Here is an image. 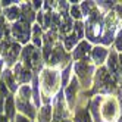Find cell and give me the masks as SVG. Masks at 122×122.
I'll return each mask as SVG.
<instances>
[{
    "label": "cell",
    "mask_w": 122,
    "mask_h": 122,
    "mask_svg": "<svg viewBox=\"0 0 122 122\" xmlns=\"http://www.w3.org/2000/svg\"><path fill=\"white\" fill-rule=\"evenodd\" d=\"M9 94H10V91L7 90V87L5 85V82L0 80V115L5 113V103H6V99H7Z\"/></svg>",
    "instance_id": "obj_25"
},
{
    "label": "cell",
    "mask_w": 122,
    "mask_h": 122,
    "mask_svg": "<svg viewBox=\"0 0 122 122\" xmlns=\"http://www.w3.org/2000/svg\"><path fill=\"white\" fill-rule=\"evenodd\" d=\"M84 27H85V38H88L87 41H90L91 44L102 41L103 36V27H104V18L102 15V10H99L97 7L91 12V15L84 21Z\"/></svg>",
    "instance_id": "obj_4"
},
{
    "label": "cell",
    "mask_w": 122,
    "mask_h": 122,
    "mask_svg": "<svg viewBox=\"0 0 122 122\" xmlns=\"http://www.w3.org/2000/svg\"><path fill=\"white\" fill-rule=\"evenodd\" d=\"M2 15H3L5 21L10 22V24L18 22V21L21 19V16H22L21 2H19V3H16V5H12V6H9V7H5V9L2 10Z\"/></svg>",
    "instance_id": "obj_17"
},
{
    "label": "cell",
    "mask_w": 122,
    "mask_h": 122,
    "mask_svg": "<svg viewBox=\"0 0 122 122\" xmlns=\"http://www.w3.org/2000/svg\"><path fill=\"white\" fill-rule=\"evenodd\" d=\"M60 41H62V44H63L65 50H66V51H69V53H72V50L76 47V44H78V43H80L81 40L78 38V36L72 31L71 34H68V36H66V37H63Z\"/></svg>",
    "instance_id": "obj_22"
},
{
    "label": "cell",
    "mask_w": 122,
    "mask_h": 122,
    "mask_svg": "<svg viewBox=\"0 0 122 122\" xmlns=\"http://www.w3.org/2000/svg\"><path fill=\"white\" fill-rule=\"evenodd\" d=\"M60 122H72V119L69 118V119H63V121H60Z\"/></svg>",
    "instance_id": "obj_33"
},
{
    "label": "cell",
    "mask_w": 122,
    "mask_h": 122,
    "mask_svg": "<svg viewBox=\"0 0 122 122\" xmlns=\"http://www.w3.org/2000/svg\"><path fill=\"white\" fill-rule=\"evenodd\" d=\"M80 91H81V85L78 82V80L75 78V75L72 76L71 82L68 84L66 88H63V94H65V100H66V104H68V109L69 112L72 113V110L75 109V104L80 99Z\"/></svg>",
    "instance_id": "obj_10"
},
{
    "label": "cell",
    "mask_w": 122,
    "mask_h": 122,
    "mask_svg": "<svg viewBox=\"0 0 122 122\" xmlns=\"http://www.w3.org/2000/svg\"><path fill=\"white\" fill-rule=\"evenodd\" d=\"M13 122H34V121H31L30 118H27V116L21 115V113H16V116H15Z\"/></svg>",
    "instance_id": "obj_29"
},
{
    "label": "cell",
    "mask_w": 122,
    "mask_h": 122,
    "mask_svg": "<svg viewBox=\"0 0 122 122\" xmlns=\"http://www.w3.org/2000/svg\"><path fill=\"white\" fill-rule=\"evenodd\" d=\"M36 122H53V106L51 104H43L37 112Z\"/></svg>",
    "instance_id": "obj_20"
},
{
    "label": "cell",
    "mask_w": 122,
    "mask_h": 122,
    "mask_svg": "<svg viewBox=\"0 0 122 122\" xmlns=\"http://www.w3.org/2000/svg\"><path fill=\"white\" fill-rule=\"evenodd\" d=\"M12 71H13V75L16 78V82H18L19 85H24V84H31L32 81V78H34V74L30 71V69H27L21 62H18L13 68H12Z\"/></svg>",
    "instance_id": "obj_14"
},
{
    "label": "cell",
    "mask_w": 122,
    "mask_h": 122,
    "mask_svg": "<svg viewBox=\"0 0 122 122\" xmlns=\"http://www.w3.org/2000/svg\"><path fill=\"white\" fill-rule=\"evenodd\" d=\"M0 122H10L9 119H7L5 115H0Z\"/></svg>",
    "instance_id": "obj_32"
},
{
    "label": "cell",
    "mask_w": 122,
    "mask_h": 122,
    "mask_svg": "<svg viewBox=\"0 0 122 122\" xmlns=\"http://www.w3.org/2000/svg\"><path fill=\"white\" fill-rule=\"evenodd\" d=\"M113 44H115V50L119 51V55H122V28L118 31L116 37H115V41H113Z\"/></svg>",
    "instance_id": "obj_27"
},
{
    "label": "cell",
    "mask_w": 122,
    "mask_h": 122,
    "mask_svg": "<svg viewBox=\"0 0 122 122\" xmlns=\"http://www.w3.org/2000/svg\"><path fill=\"white\" fill-rule=\"evenodd\" d=\"M93 85H94V91L99 93L100 96H102V93H110L116 87L115 78L109 74L106 66H100V68L96 69Z\"/></svg>",
    "instance_id": "obj_7"
},
{
    "label": "cell",
    "mask_w": 122,
    "mask_h": 122,
    "mask_svg": "<svg viewBox=\"0 0 122 122\" xmlns=\"http://www.w3.org/2000/svg\"><path fill=\"white\" fill-rule=\"evenodd\" d=\"M43 36H44V30H43L40 25L34 24L32 25V32H31V44L36 49L41 50V47H43Z\"/></svg>",
    "instance_id": "obj_21"
},
{
    "label": "cell",
    "mask_w": 122,
    "mask_h": 122,
    "mask_svg": "<svg viewBox=\"0 0 122 122\" xmlns=\"http://www.w3.org/2000/svg\"><path fill=\"white\" fill-rule=\"evenodd\" d=\"M106 69L115 80L119 78V53L116 50L109 51V56L106 59Z\"/></svg>",
    "instance_id": "obj_16"
},
{
    "label": "cell",
    "mask_w": 122,
    "mask_h": 122,
    "mask_svg": "<svg viewBox=\"0 0 122 122\" xmlns=\"http://www.w3.org/2000/svg\"><path fill=\"white\" fill-rule=\"evenodd\" d=\"M16 113H18V110H16V102H15V94H9L6 99V103H5V113L3 115L9 119L10 122H13Z\"/></svg>",
    "instance_id": "obj_19"
},
{
    "label": "cell",
    "mask_w": 122,
    "mask_h": 122,
    "mask_svg": "<svg viewBox=\"0 0 122 122\" xmlns=\"http://www.w3.org/2000/svg\"><path fill=\"white\" fill-rule=\"evenodd\" d=\"M72 122H93L90 113V102L85 104V99H78L75 109L72 110Z\"/></svg>",
    "instance_id": "obj_12"
},
{
    "label": "cell",
    "mask_w": 122,
    "mask_h": 122,
    "mask_svg": "<svg viewBox=\"0 0 122 122\" xmlns=\"http://www.w3.org/2000/svg\"><path fill=\"white\" fill-rule=\"evenodd\" d=\"M2 81L5 82V85L7 87V90L10 91V94H16L19 88V84L16 82V78L13 75V71L9 68H5L3 69V74H2Z\"/></svg>",
    "instance_id": "obj_18"
},
{
    "label": "cell",
    "mask_w": 122,
    "mask_h": 122,
    "mask_svg": "<svg viewBox=\"0 0 122 122\" xmlns=\"http://www.w3.org/2000/svg\"><path fill=\"white\" fill-rule=\"evenodd\" d=\"M119 76L122 80V55H119Z\"/></svg>",
    "instance_id": "obj_30"
},
{
    "label": "cell",
    "mask_w": 122,
    "mask_h": 122,
    "mask_svg": "<svg viewBox=\"0 0 122 122\" xmlns=\"http://www.w3.org/2000/svg\"><path fill=\"white\" fill-rule=\"evenodd\" d=\"M72 69L75 72V78L81 85V90L91 88L96 74V68L91 60L88 59V60H81V62H72Z\"/></svg>",
    "instance_id": "obj_5"
},
{
    "label": "cell",
    "mask_w": 122,
    "mask_h": 122,
    "mask_svg": "<svg viewBox=\"0 0 122 122\" xmlns=\"http://www.w3.org/2000/svg\"><path fill=\"white\" fill-rule=\"evenodd\" d=\"M69 63H72V56H71L69 51L65 50L62 41L59 40V43L55 46L53 51H51V55L47 59L46 66L53 68V69H57V71H62V69H65Z\"/></svg>",
    "instance_id": "obj_6"
},
{
    "label": "cell",
    "mask_w": 122,
    "mask_h": 122,
    "mask_svg": "<svg viewBox=\"0 0 122 122\" xmlns=\"http://www.w3.org/2000/svg\"><path fill=\"white\" fill-rule=\"evenodd\" d=\"M93 50V44L87 40H82L76 44V47L72 50V60L74 62H81V60H88L90 59V53Z\"/></svg>",
    "instance_id": "obj_13"
},
{
    "label": "cell",
    "mask_w": 122,
    "mask_h": 122,
    "mask_svg": "<svg viewBox=\"0 0 122 122\" xmlns=\"http://www.w3.org/2000/svg\"><path fill=\"white\" fill-rule=\"evenodd\" d=\"M80 3H81V2H69V16H71V18H72L75 22L84 19Z\"/></svg>",
    "instance_id": "obj_23"
},
{
    "label": "cell",
    "mask_w": 122,
    "mask_h": 122,
    "mask_svg": "<svg viewBox=\"0 0 122 122\" xmlns=\"http://www.w3.org/2000/svg\"><path fill=\"white\" fill-rule=\"evenodd\" d=\"M19 62L34 74V75H38L43 68L46 66V62L43 59V53L40 49H36L31 43L27 46L22 47L21 51V57H19Z\"/></svg>",
    "instance_id": "obj_3"
},
{
    "label": "cell",
    "mask_w": 122,
    "mask_h": 122,
    "mask_svg": "<svg viewBox=\"0 0 122 122\" xmlns=\"http://www.w3.org/2000/svg\"><path fill=\"white\" fill-rule=\"evenodd\" d=\"M74 69H72V63H69L65 69H62V71H60V82H62V90L63 88H66L68 87V84L71 82V80H72V72Z\"/></svg>",
    "instance_id": "obj_24"
},
{
    "label": "cell",
    "mask_w": 122,
    "mask_h": 122,
    "mask_svg": "<svg viewBox=\"0 0 122 122\" xmlns=\"http://www.w3.org/2000/svg\"><path fill=\"white\" fill-rule=\"evenodd\" d=\"M15 102H16V110L21 115L30 118L31 121H36L38 109L32 103V91L30 84L19 85L18 91L15 94Z\"/></svg>",
    "instance_id": "obj_2"
},
{
    "label": "cell",
    "mask_w": 122,
    "mask_h": 122,
    "mask_svg": "<svg viewBox=\"0 0 122 122\" xmlns=\"http://www.w3.org/2000/svg\"><path fill=\"white\" fill-rule=\"evenodd\" d=\"M3 69H5V63H3V59H0V80H2V74H3Z\"/></svg>",
    "instance_id": "obj_31"
},
{
    "label": "cell",
    "mask_w": 122,
    "mask_h": 122,
    "mask_svg": "<svg viewBox=\"0 0 122 122\" xmlns=\"http://www.w3.org/2000/svg\"><path fill=\"white\" fill-rule=\"evenodd\" d=\"M118 122H122V118H121V119H119V121H118Z\"/></svg>",
    "instance_id": "obj_34"
},
{
    "label": "cell",
    "mask_w": 122,
    "mask_h": 122,
    "mask_svg": "<svg viewBox=\"0 0 122 122\" xmlns=\"http://www.w3.org/2000/svg\"><path fill=\"white\" fill-rule=\"evenodd\" d=\"M30 3H31V7L36 12L43 10V5H44V2H41V0H34V2H30Z\"/></svg>",
    "instance_id": "obj_28"
},
{
    "label": "cell",
    "mask_w": 122,
    "mask_h": 122,
    "mask_svg": "<svg viewBox=\"0 0 122 122\" xmlns=\"http://www.w3.org/2000/svg\"><path fill=\"white\" fill-rule=\"evenodd\" d=\"M21 51H22V46L19 43L12 41L9 44L5 43V49L2 50V59H3L5 68L12 69L16 63H18L19 57H21Z\"/></svg>",
    "instance_id": "obj_9"
},
{
    "label": "cell",
    "mask_w": 122,
    "mask_h": 122,
    "mask_svg": "<svg viewBox=\"0 0 122 122\" xmlns=\"http://www.w3.org/2000/svg\"><path fill=\"white\" fill-rule=\"evenodd\" d=\"M40 81V93H41V103L43 104H51L53 99L62 90L60 82V71L53 68L44 66L43 71L38 74Z\"/></svg>",
    "instance_id": "obj_1"
},
{
    "label": "cell",
    "mask_w": 122,
    "mask_h": 122,
    "mask_svg": "<svg viewBox=\"0 0 122 122\" xmlns=\"http://www.w3.org/2000/svg\"><path fill=\"white\" fill-rule=\"evenodd\" d=\"M81 6V12H82V16H84V19H87L88 16L91 15V12L97 7V5H96V2H81L80 3Z\"/></svg>",
    "instance_id": "obj_26"
},
{
    "label": "cell",
    "mask_w": 122,
    "mask_h": 122,
    "mask_svg": "<svg viewBox=\"0 0 122 122\" xmlns=\"http://www.w3.org/2000/svg\"><path fill=\"white\" fill-rule=\"evenodd\" d=\"M100 116L103 122H113L118 116V103L113 97H103L100 104Z\"/></svg>",
    "instance_id": "obj_11"
},
{
    "label": "cell",
    "mask_w": 122,
    "mask_h": 122,
    "mask_svg": "<svg viewBox=\"0 0 122 122\" xmlns=\"http://www.w3.org/2000/svg\"><path fill=\"white\" fill-rule=\"evenodd\" d=\"M107 56H109V50L102 44H97V46H93V50L90 53V60L93 62V65L100 68V66H103L104 62H106Z\"/></svg>",
    "instance_id": "obj_15"
},
{
    "label": "cell",
    "mask_w": 122,
    "mask_h": 122,
    "mask_svg": "<svg viewBox=\"0 0 122 122\" xmlns=\"http://www.w3.org/2000/svg\"><path fill=\"white\" fill-rule=\"evenodd\" d=\"M31 32H32V25L24 19H19L18 22L10 24V34H12V38L19 43V44L24 47L30 44L31 41Z\"/></svg>",
    "instance_id": "obj_8"
}]
</instances>
